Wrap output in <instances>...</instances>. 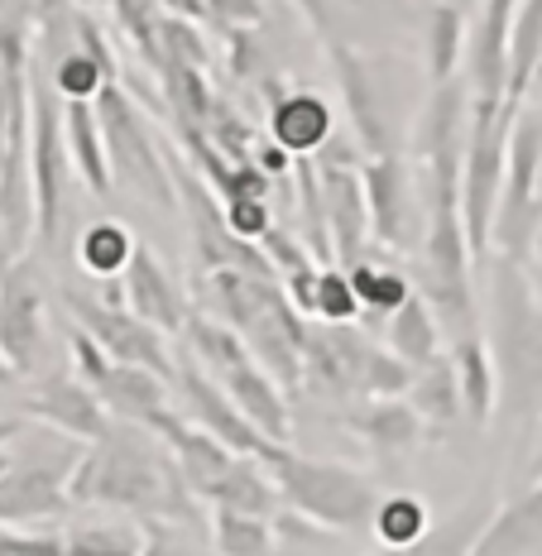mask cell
I'll use <instances>...</instances> for the list:
<instances>
[{
    "label": "cell",
    "mask_w": 542,
    "mask_h": 556,
    "mask_svg": "<svg viewBox=\"0 0 542 556\" xmlns=\"http://www.w3.org/2000/svg\"><path fill=\"white\" fill-rule=\"evenodd\" d=\"M494 369H500V403L524 427L542 408V303L528 278V264L500 254L494 264Z\"/></svg>",
    "instance_id": "3"
},
{
    "label": "cell",
    "mask_w": 542,
    "mask_h": 556,
    "mask_svg": "<svg viewBox=\"0 0 542 556\" xmlns=\"http://www.w3.org/2000/svg\"><path fill=\"white\" fill-rule=\"evenodd\" d=\"M466 87L442 83L423 106L418 144H423V202H428V230H423V288L432 312L461 331L476 317L470 303V236L461 216V164H466Z\"/></svg>",
    "instance_id": "1"
},
{
    "label": "cell",
    "mask_w": 542,
    "mask_h": 556,
    "mask_svg": "<svg viewBox=\"0 0 542 556\" xmlns=\"http://www.w3.org/2000/svg\"><path fill=\"white\" fill-rule=\"evenodd\" d=\"M67 556H144L149 532L135 523H83L63 532Z\"/></svg>",
    "instance_id": "34"
},
{
    "label": "cell",
    "mask_w": 542,
    "mask_h": 556,
    "mask_svg": "<svg viewBox=\"0 0 542 556\" xmlns=\"http://www.w3.org/2000/svg\"><path fill=\"white\" fill-rule=\"evenodd\" d=\"M524 0H480V29L470 34V77L480 101H509V43Z\"/></svg>",
    "instance_id": "17"
},
{
    "label": "cell",
    "mask_w": 542,
    "mask_h": 556,
    "mask_svg": "<svg viewBox=\"0 0 542 556\" xmlns=\"http://www.w3.org/2000/svg\"><path fill=\"white\" fill-rule=\"evenodd\" d=\"M538 58H542V0H524L509 43V106L528 101V91L538 83Z\"/></svg>",
    "instance_id": "31"
},
{
    "label": "cell",
    "mask_w": 542,
    "mask_h": 556,
    "mask_svg": "<svg viewBox=\"0 0 542 556\" xmlns=\"http://www.w3.org/2000/svg\"><path fill=\"white\" fill-rule=\"evenodd\" d=\"M29 168H34V216H39L34 236L43 245H53L67 188H73L77 173L63 130V97L53 91V83H29Z\"/></svg>",
    "instance_id": "7"
},
{
    "label": "cell",
    "mask_w": 542,
    "mask_h": 556,
    "mask_svg": "<svg viewBox=\"0 0 542 556\" xmlns=\"http://www.w3.org/2000/svg\"><path fill=\"white\" fill-rule=\"evenodd\" d=\"M63 130L67 149H73V168L83 173L91 197H111V154L106 135H101L97 101H63Z\"/></svg>",
    "instance_id": "25"
},
{
    "label": "cell",
    "mask_w": 542,
    "mask_h": 556,
    "mask_svg": "<svg viewBox=\"0 0 542 556\" xmlns=\"http://www.w3.org/2000/svg\"><path fill=\"white\" fill-rule=\"evenodd\" d=\"M77 5H87V10H97V5H106V0H77Z\"/></svg>",
    "instance_id": "51"
},
{
    "label": "cell",
    "mask_w": 542,
    "mask_h": 556,
    "mask_svg": "<svg viewBox=\"0 0 542 556\" xmlns=\"http://www.w3.org/2000/svg\"><path fill=\"white\" fill-rule=\"evenodd\" d=\"M389 351L399 355L403 365L423 369L442 355V331H437V312L423 293H413L394 317H389Z\"/></svg>",
    "instance_id": "28"
},
{
    "label": "cell",
    "mask_w": 542,
    "mask_h": 556,
    "mask_svg": "<svg viewBox=\"0 0 542 556\" xmlns=\"http://www.w3.org/2000/svg\"><path fill=\"white\" fill-rule=\"evenodd\" d=\"M43 288L25 260L0 264V351L20 375H34L43 355Z\"/></svg>",
    "instance_id": "12"
},
{
    "label": "cell",
    "mask_w": 542,
    "mask_h": 556,
    "mask_svg": "<svg viewBox=\"0 0 542 556\" xmlns=\"http://www.w3.org/2000/svg\"><path fill=\"white\" fill-rule=\"evenodd\" d=\"M413 375H418V369L403 365L399 355L389 351V345H375V351H370V365H365L361 399H408Z\"/></svg>",
    "instance_id": "40"
},
{
    "label": "cell",
    "mask_w": 542,
    "mask_h": 556,
    "mask_svg": "<svg viewBox=\"0 0 542 556\" xmlns=\"http://www.w3.org/2000/svg\"><path fill=\"white\" fill-rule=\"evenodd\" d=\"M524 106L509 101H470V135L466 164H461V216H466L470 250L486 254L494 245V222L504 202V168H509V135L514 115Z\"/></svg>",
    "instance_id": "5"
},
{
    "label": "cell",
    "mask_w": 542,
    "mask_h": 556,
    "mask_svg": "<svg viewBox=\"0 0 542 556\" xmlns=\"http://www.w3.org/2000/svg\"><path fill=\"white\" fill-rule=\"evenodd\" d=\"M322 43H327L331 63H337V83H341L345 106H351V130L361 139V149L370 159L399 154V135H394V121H389V97H385V63L341 43L337 34Z\"/></svg>",
    "instance_id": "10"
},
{
    "label": "cell",
    "mask_w": 542,
    "mask_h": 556,
    "mask_svg": "<svg viewBox=\"0 0 542 556\" xmlns=\"http://www.w3.org/2000/svg\"><path fill=\"white\" fill-rule=\"evenodd\" d=\"M0 556H67V552H63V538H53V532L0 528Z\"/></svg>",
    "instance_id": "46"
},
{
    "label": "cell",
    "mask_w": 542,
    "mask_h": 556,
    "mask_svg": "<svg viewBox=\"0 0 542 556\" xmlns=\"http://www.w3.org/2000/svg\"><path fill=\"white\" fill-rule=\"evenodd\" d=\"M73 504H111L140 514L149 523H192V500L173 451L149 427L111 422L101 442H91L67 470Z\"/></svg>",
    "instance_id": "2"
},
{
    "label": "cell",
    "mask_w": 542,
    "mask_h": 556,
    "mask_svg": "<svg viewBox=\"0 0 542 556\" xmlns=\"http://www.w3.org/2000/svg\"><path fill=\"white\" fill-rule=\"evenodd\" d=\"M67 475L58 466H10L0 475V528H29L67 514Z\"/></svg>",
    "instance_id": "19"
},
{
    "label": "cell",
    "mask_w": 542,
    "mask_h": 556,
    "mask_svg": "<svg viewBox=\"0 0 542 556\" xmlns=\"http://www.w3.org/2000/svg\"><path fill=\"white\" fill-rule=\"evenodd\" d=\"M222 384H226L230 399H236V408L245 413L250 422H255L274 446H288V437H293V413H288V393L274 384L269 375H264L260 361L236 365L230 375H222Z\"/></svg>",
    "instance_id": "22"
},
{
    "label": "cell",
    "mask_w": 542,
    "mask_h": 556,
    "mask_svg": "<svg viewBox=\"0 0 542 556\" xmlns=\"http://www.w3.org/2000/svg\"><path fill=\"white\" fill-rule=\"evenodd\" d=\"M345 274H351V288H355V298H361V307L375 312V317H394V312L413 298L408 278H403L399 269H389V264H379L375 254L361 260L355 269H345Z\"/></svg>",
    "instance_id": "35"
},
{
    "label": "cell",
    "mask_w": 542,
    "mask_h": 556,
    "mask_svg": "<svg viewBox=\"0 0 542 556\" xmlns=\"http://www.w3.org/2000/svg\"><path fill=\"white\" fill-rule=\"evenodd\" d=\"M538 83H542V58H538ZM538 83H533V87H538Z\"/></svg>",
    "instance_id": "53"
},
{
    "label": "cell",
    "mask_w": 542,
    "mask_h": 556,
    "mask_svg": "<svg viewBox=\"0 0 542 556\" xmlns=\"http://www.w3.org/2000/svg\"><path fill=\"white\" fill-rule=\"evenodd\" d=\"M452 5H456V0H452ZM466 5H470V0H461V10H466Z\"/></svg>",
    "instance_id": "56"
},
{
    "label": "cell",
    "mask_w": 542,
    "mask_h": 556,
    "mask_svg": "<svg viewBox=\"0 0 542 556\" xmlns=\"http://www.w3.org/2000/svg\"><path fill=\"white\" fill-rule=\"evenodd\" d=\"M279 484V500L288 514H298L303 523H317L327 532H361L375 528L379 500L365 475L337 466V460H317V456H298L293 446H274V456L264 460Z\"/></svg>",
    "instance_id": "4"
},
{
    "label": "cell",
    "mask_w": 542,
    "mask_h": 556,
    "mask_svg": "<svg viewBox=\"0 0 542 556\" xmlns=\"http://www.w3.org/2000/svg\"><path fill=\"white\" fill-rule=\"evenodd\" d=\"M341 422L351 427L375 456H389V460H403L428 437V427H423V417L413 413L408 399H365V403H355Z\"/></svg>",
    "instance_id": "20"
},
{
    "label": "cell",
    "mask_w": 542,
    "mask_h": 556,
    "mask_svg": "<svg viewBox=\"0 0 542 556\" xmlns=\"http://www.w3.org/2000/svg\"><path fill=\"white\" fill-rule=\"evenodd\" d=\"M49 73H53V91H58L63 101H97L101 87L115 83L106 67H101L91 53H83V49H73V53L63 58V63H53Z\"/></svg>",
    "instance_id": "38"
},
{
    "label": "cell",
    "mask_w": 542,
    "mask_h": 556,
    "mask_svg": "<svg viewBox=\"0 0 542 556\" xmlns=\"http://www.w3.org/2000/svg\"><path fill=\"white\" fill-rule=\"evenodd\" d=\"M164 5V15H178V20H192V25H212V15H206L202 0H159Z\"/></svg>",
    "instance_id": "47"
},
{
    "label": "cell",
    "mask_w": 542,
    "mask_h": 556,
    "mask_svg": "<svg viewBox=\"0 0 542 556\" xmlns=\"http://www.w3.org/2000/svg\"><path fill=\"white\" fill-rule=\"evenodd\" d=\"M317 173H322V212H327L337 264L341 269H355L375 250V226H370V202H365L361 168L337 164V159H317Z\"/></svg>",
    "instance_id": "11"
},
{
    "label": "cell",
    "mask_w": 542,
    "mask_h": 556,
    "mask_svg": "<svg viewBox=\"0 0 542 556\" xmlns=\"http://www.w3.org/2000/svg\"><path fill=\"white\" fill-rule=\"evenodd\" d=\"M125 283V307L135 312L140 321H149V327H159L164 336H182V327H188V298L178 293V283L168 278V269L159 264V254L140 245L130 260V269L121 274Z\"/></svg>",
    "instance_id": "18"
},
{
    "label": "cell",
    "mask_w": 542,
    "mask_h": 556,
    "mask_svg": "<svg viewBox=\"0 0 542 556\" xmlns=\"http://www.w3.org/2000/svg\"><path fill=\"white\" fill-rule=\"evenodd\" d=\"M264 97H269V139L288 149L293 159H317L337 135V115L317 97V91H293L279 77H264Z\"/></svg>",
    "instance_id": "15"
},
{
    "label": "cell",
    "mask_w": 542,
    "mask_h": 556,
    "mask_svg": "<svg viewBox=\"0 0 542 556\" xmlns=\"http://www.w3.org/2000/svg\"><path fill=\"white\" fill-rule=\"evenodd\" d=\"M542 547V484H528L518 500H509L480 532L470 556H528Z\"/></svg>",
    "instance_id": "24"
},
{
    "label": "cell",
    "mask_w": 542,
    "mask_h": 556,
    "mask_svg": "<svg viewBox=\"0 0 542 556\" xmlns=\"http://www.w3.org/2000/svg\"><path fill=\"white\" fill-rule=\"evenodd\" d=\"M198 500L212 504V508H230V514H260V518H279V504H283L269 466L255 460V456H236L222 475H216V480L202 484Z\"/></svg>",
    "instance_id": "21"
},
{
    "label": "cell",
    "mask_w": 542,
    "mask_h": 556,
    "mask_svg": "<svg viewBox=\"0 0 542 556\" xmlns=\"http://www.w3.org/2000/svg\"><path fill=\"white\" fill-rule=\"evenodd\" d=\"M15 432H20V417H5V422H0V446H5Z\"/></svg>",
    "instance_id": "49"
},
{
    "label": "cell",
    "mask_w": 542,
    "mask_h": 556,
    "mask_svg": "<svg viewBox=\"0 0 542 556\" xmlns=\"http://www.w3.org/2000/svg\"><path fill=\"white\" fill-rule=\"evenodd\" d=\"M365 182V202H370V226H375V245L385 250H408L413 245V216H423V188L413 182L408 164L399 154L389 159H365L361 164Z\"/></svg>",
    "instance_id": "13"
},
{
    "label": "cell",
    "mask_w": 542,
    "mask_h": 556,
    "mask_svg": "<svg viewBox=\"0 0 542 556\" xmlns=\"http://www.w3.org/2000/svg\"><path fill=\"white\" fill-rule=\"evenodd\" d=\"M274 538H279L274 518L212 508V552L216 556H279Z\"/></svg>",
    "instance_id": "30"
},
{
    "label": "cell",
    "mask_w": 542,
    "mask_h": 556,
    "mask_svg": "<svg viewBox=\"0 0 542 556\" xmlns=\"http://www.w3.org/2000/svg\"><path fill=\"white\" fill-rule=\"evenodd\" d=\"M63 307L67 317L77 321L83 331H91L101 341V351L111 355L115 365H135V369H154L159 379H168L173 384V361L168 341L159 327H149L140 321L130 307H111V303H91V293H77V288H63Z\"/></svg>",
    "instance_id": "9"
},
{
    "label": "cell",
    "mask_w": 542,
    "mask_h": 556,
    "mask_svg": "<svg viewBox=\"0 0 542 556\" xmlns=\"http://www.w3.org/2000/svg\"><path fill=\"white\" fill-rule=\"evenodd\" d=\"M345 5H365V0H345Z\"/></svg>",
    "instance_id": "55"
},
{
    "label": "cell",
    "mask_w": 542,
    "mask_h": 556,
    "mask_svg": "<svg viewBox=\"0 0 542 556\" xmlns=\"http://www.w3.org/2000/svg\"><path fill=\"white\" fill-rule=\"evenodd\" d=\"M173 361H178V369H173V393L182 399V417H188L192 427H202V432H212L222 446H230L236 456H255V460H269L274 456V442L260 432L255 422H250L245 413L236 408V399L226 393V384L216 375H206V369L188 355V345L182 351H173Z\"/></svg>",
    "instance_id": "8"
},
{
    "label": "cell",
    "mask_w": 542,
    "mask_h": 556,
    "mask_svg": "<svg viewBox=\"0 0 542 556\" xmlns=\"http://www.w3.org/2000/svg\"><path fill=\"white\" fill-rule=\"evenodd\" d=\"M361 298H355L351 288V274L341 269V264H327V269L317 274V321H327V327H351L355 317H361Z\"/></svg>",
    "instance_id": "39"
},
{
    "label": "cell",
    "mask_w": 542,
    "mask_h": 556,
    "mask_svg": "<svg viewBox=\"0 0 542 556\" xmlns=\"http://www.w3.org/2000/svg\"><path fill=\"white\" fill-rule=\"evenodd\" d=\"M15 379H20V369L5 361V351H0V389H5V384H15Z\"/></svg>",
    "instance_id": "48"
},
{
    "label": "cell",
    "mask_w": 542,
    "mask_h": 556,
    "mask_svg": "<svg viewBox=\"0 0 542 556\" xmlns=\"http://www.w3.org/2000/svg\"><path fill=\"white\" fill-rule=\"evenodd\" d=\"M202 135L212 139L216 149H222L230 164H250V159H255V149L264 144V135H260L255 125H250L236 106H230L226 97H216V106H212V115H206Z\"/></svg>",
    "instance_id": "37"
},
{
    "label": "cell",
    "mask_w": 542,
    "mask_h": 556,
    "mask_svg": "<svg viewBox=\"0 0 542 556\" xmlns=\"http://www.w3.org/2000/svg\"><path fill=\"white\" fill-rule=\"evenodd\" d=\"M226 67H230V77H240V83H250V77L264 67V49L250 29H226Z\"/></svg>",
    "instance_id": "44"
},
{
    "label": "cell",
    "mask_w": 542,
    "mask_h": 556,
    "mask_svg": "<svg viewBox=\"0 0 542 556\" xmlns=\"http://www.w3.org/2000/svg\"><path fill=\"white\" fill-rule=\"evenodd\" d=\"M226 226L236 230L240 240H250V245H260L264 236H269L274 226V212H269V202H230L226 206Z\"/></svg>",
    "instance_id": "43"
},
{
    "label": "cell",
    "mask_w": 542,
    "mask_h": 556,
    "mask_svg": "<svg viewBox=\"0 0 542 556\" xmlns=\"http://www.w3.org/2000/svg\"><path fill=\"white\" fill-rule=\"evenodd\" d=\"M97 399L106 403V413H115V422H135V427H154V417L173 408L168 379L135 365H111V375L97 384Z\"/></svg>",
    "instance_id": "23"
},
{
    "label": "cell",
    "mask_w": 542,
    "mask_h": 556,
    "mask_svg": "<svg viewBox=\"0 0 542 556\" xmlns=\"http://www.w3.org/2000/svg\"><path fill=\"white\" fill-rule=\"evenodd\" d=\"M375 556H403V552H375Z\"/></svg>",
    "instance_id": "54"
},
{
    "label": "cell",
    "mask_w": 542,
    "mask_h": 556,
    "mask_svg": "<svg viewBox=\"0 0 542 556\" xmlns=\"http://www.w3.org/2000/svg\"><path fill=\"white\" fill-rule=\"evenodd\" d=\"M63 336H67V355H73V365H77V379L97 389L101 379L111 375V365H115V361H111L106 351H101V341H97V336L83 331V327H77V321H73V327H63Z\"/></svg>",
    "instance_id": "42"
},
{
    "label": "cell",
    "mask_w": 542,
    "mask_h": 556,
    "mask_svg": "<svg viewBox=\"0 0 542 556\" xmlns=\"http://www.w3.org/2000/svg\"><path fill=\"white\" fill-rule=\"evenodd\" d=\"M432 518H428V504L413 500V494H385L379 500V514H375V538L385 542V552H408L428 538Z\"/></svg>",
    "instance_id": "33"
},
{
    "label": "cell",
    "mask_w": 542,
    "mask_h": 556,
    "mask_svg": "<svg viewBox=\"0 0 542 556\" xmlns=\"http://www.w3.org/2000/svg\"><path fill=\"white\" fill-rule=\"evenodd\" d=\"M10 470V456H5V451H0V475H5Z\"/></svg>",
    "instance_id": "52"
},
{
    "label": "cell",
    "mask_w": 542,
    "mask_h": 556,
    "mask_svg": "<svg viewBox=\"0 0 542 556\" xmlns=\"http://www.w3.org/2000/svg\"><path fill=\"white\" fill-rule=\"evenodd\" d=\"M97 115H101V135H106V154H111L115 178L135 197L164 206V212L178 206V182H173V168H168V149H164V139H154V130L144 125L130 91L121 83H106L97 97Z\"/></svg>",
    "instance_id": "6"
},
{
    "label": "cell",
    "mask_w": 542,
    "mask_h": 556,
    "mask_svg": "<svg viewBox=\"0 0 542 556\" xmlns=\"http://www.w3.org/2000/svg\"><path fill=\"white\" fill-rule=\"evenodd\" d=\"M456 361V379H461V403H466V422L490 427L494 403H500V369H494V355L480 336H456L452 345Z\"/></svg>",
    "instance_id": "26"
},
{
    "label": "cell",
    "mask_w": 542,
    "mask_h": 556,
    "mask_svg": "<svg viewBox=\"0 0 542 556\" xmlns=\"http://www.w3.org/2000/svg\"><path fill=\"white\" fill-rule=\"evenodd\" d=\"M159 43H164V63H188V67H212V49H206V34L192 20L164 15V29H159Z\"/></svg>",
    "instance_id": "41"
},
{
    "label": "cell",
    "mask_w": 542,
    "mask_h": 556,
    "mask_svg": "<svg viewBox=\"0 0 542 556\" xmlns=\"http://www.w3.org/2000/svg\"><path fill=\"white\" fill-rule=\"evenodd\" d=\"M25 413L39 417V422L58 427L63 437H73V442H101V437L111 432V413L106 403L97 399V389L83 384L77 375H67V369H58V375L39 379V389L25 399Z\"/></svg>",
    "instance_id": "16"
},
{
    "label": "cell",
    "mask_w": 542,
    "mask_h": 556,
    "mask_svg": "<svg viewBox=\"0 0 542 556\" xmlns=\"http://www.w3.org/2000/svg\"><path fill=\"white\" fill-rule=\"evenodd\" d=\"M408 403H413V413L423 417L428 437H442L452 422H461L466 403H461V379H456V361H452V355H437L432 365H423L418 375H413Z\"/></svg>",
    "instance_id": "27"
},
{
    "label": "cell",
    "mask_w": 542,
    "mask_h": 556,
    "mask_svg": "<svg viewBox=\"0 0 542 556\" xmlns=\"http://www.w3.org/2000/svg\"><path fill=\"white\" fill-rule=\"evenodd\" d=\"M533 254L542 260V222H538V236H533Z\"/></svg>",
    "instance_id": "50"
},
{
    "label": "cell",
    "mask_w": 542,
    "mask_h": 556,
    "mask_svg": "<svg viewBox=\"0 0 542 556\" xmlns=\"http://www.w3.org/2000/svg\"><path fill=\"white\" fill-rule=\"evenodd\" d=\"M490 508L476 504V508H461V514H452L446 523L428 528V538L418 542V547H408L403 556H470L480 542V532L490 528Z\"/></svg>",
    "instance_id": "36"
},
{
    "label": "cell",
    "mask_w": 542,
    "mask_h": 556,
    "mask_svg": "<svg viewBox=\"0 0 542 556\" xmlns=\"http://www.w3.org/2000/svg\"><path fill=\"white\" fill-rule=\"evenodd\" d=\"M135 250H140V240L130 236L121 222H91L83 230V240H77V260H83V269L91 278H115L130 269Z\"/></svg>",
    "instance_id": "32"
},
{
    "label": "cell",
    "mask_w": 542,
    "mask_h": 556,
    "mask_svg": "<svg viewBox=\"0 0 542 556\" xmlns=\"http://www.w3.org/2000/svg\"><path fill=\"white\" fill-rule=\"evenodd\" d=\"M423 53H428L432 83H456L461 53H466V10L452 0H437L428 10V29H423Z\"/></svg>",
    "instance_id": "29"
},
{
    "label": "cell",
    "mask_w": 542,
    "mask_h": 556,
    "mask_svg": "<svg viewBox=\"0 0 542 556\" xmlns=\"http://www.w3.org/2000/svg\"><path fill=\"white\" fill-rule=\"evenodd\" d=\"M370 351L375 341L365 336L361 327H313L307 331V345H303V375L313 379L317 393L327 399H361V384H365V365H370Z\"/></svg>",
    "instance_id": "14"
},
{
    "label": "cell",
    "mask_w": 542,
    "mask_h": 556,
    "mask_svg": "<svg viewBox=\"0 0 542 556\" xmlns=\"http://www.w3.org/2000/svg\"><path fill=\"white\" fill-rule=\"evenodd\" d=\"M212 25L222 29H255L264 25V0H202Z\"/></svg>",
    "instance_id": "45"
}]
</instances>
